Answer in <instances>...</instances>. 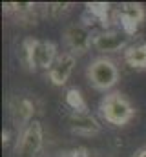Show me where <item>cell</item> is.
I'll return each mask as SVG.
<instances>
[{
	"label": "cell",
	"mask_w": 146,
	"mask_h": 157,
	"mask_svg": "<svg viewBox=\"0 0 146 157\" xmlns=\"http://www.w3.org/2000/svg\"><path fill=\"white\" fill-rule=\"evenodd\" d=\"M2 143H4V144L9 143V130H4V132H2Z\"/></svg>",
	"instance_id": "2e32d148"
},
{
	"label": "cell",
	"mask_w": 146,
	"mask_h": 157,
	"mask_svg": "<svg viewBox=\"0 0 146 157\" xmlns=\"http://www.w3.org/2000/svg\"><path fill=\"white\" fill-rule=\"evenodd\" d=\"M68 128L77 135H99L102 132V124L99 122V119L90 115V113H75L71 112L68 115Z\"/></svg>",
	"instance_id": "30bf717a"
},
{
	"label": "cell",
	"mask_w": 146,
	"mask_h": 157,
	"mask_svg": "<svg viewBox=\"0 0 146 157\" xmlns=\"http://www.w3.org/2000/svg\"><path fill=\"white\" fill-rule=\"evenodd\" d=\"M86 77H88V82L91 84L93 90L106 93L111 88H115V84L119 82L121 71H119V66L115 64L113 59L101 55L88 64Z\"/></svg>",
	"instance_id": "3957f363"
},
{
	"label": "cell",
	"mask_w": 146,
	"mask_h": 157,
	"mask_svg": "<svg viewBox=\"0 0 146 157\" xmlns=\"http://www.w3.org/2000/svg\"><path fill=\"white\" fill-rule=\"evenodd\" d=\"M59 55L60 53L53 40H40L33 37L22 40V62L29 71H49Z\"/></svg>",
	"instance_id": "6da1fadb"
},
{
	"label": "cell",
	"mask_w": 146,
	"mask_h": 157,
	"mask_svg": "<svg viewBox=\"0 0 146 157\" xmlns=\"http://www.w3.org/2000/svg\"><path fill=\"white\" fill-rule=\"evenodd\" d=\"M110 13H111V4L106 2H93V4H86V13L82 17V22L86 26L91 28V24L99 22L102 26H106L110 22Z\"/></svg>",
	"instance_id": "8fae6325"
},
{
	"label": "cell",
	"mask_w": 146,
	"mask_h": 157,
	"mask_svg": "<svg viewBox=\"0 0 146 157\" xmlns=\"http://www.w3.org/2000/svg\"><path fill=\"white\" fill-rule=\"evenodd\" d=\"M115 18H117V22H119L121 29H122L126 35L133 37V35L137 33V29H139V28L143 26V22H144L146 9H144V6L139 4V2H124V4H121V6L115 9Z\"/></svg>",
	"instance_id": "5b68a950"
},
{
	"label": "cell",
	"mask_w": 146,
	"mask_h": 157,
	"mask_svg": "<svg viewBox=\"0 0 146 157\" xmlns=\"http://www.w3.org/2000/svg\"><path fill=\"white\" fill-rule=\"evenodd\" d=\"M73 4L71 2H51L46 6V17L51 18V20H60L62 17H66L70 11H71Z\"/></svg>",
	"instance_id": "9a60e30c"
},
{
	"label": "cell",
	"mask_w": 146,
	"mask_h": 157,
	"mask_svg": "<svg viewBox=\"0 0 146 157\" xmlns=\"http://www.w3.org/2000/svg\"><path fill=\"white\" fill-rule=\"evenodd\" d=\"M99 113H101L104 122H108L111 126H117V128H122L133 119L135 108L124 93L111 91V93H106L101 99Z\"/></svg>",
	"instance_id": "7a4b0ae2"
},
{
	"label": "cell",
	"mask_w": 146,
	"mask_h": 157,
	"mask_svg": "<svg viewBox=\"0 0 146 157\" xmlns=\"http://www.w3.org/2000/svg\"><path fill=\"white\" fill-rule=\"evenodd\" d=\"M42 146H44V130H42L40 121L35 119L26 130L20 132L15 154L17 157H36Z\"/></svg>",
	"instance_id": "8992f818"
},
{
	"label": "cell",
	"mask_w": 146,
	"mask_h": 157,
	"mask_svg": "<svg viewBox=\"0 0 146 157\" xmlns=\"http://www.w3.org/2000/svg\"><path fill=\"white\" fill-rule=\"evenodd\" d=\"M7 110H9V117L13 121V124L18 130H26L35 119V104L31 99L24 97V95H15L7 101Z\"/></svg>",
	"instance_id": "ba28073f"
},
{
	"label": "cell",
	"mask_w": 146,
	"mask_h": 157,
	"mask_svg": "<svg viewBox=\"0 0 146 157\" xmlns=\"http://www.w3.org/2000/svg\"><path fill=\"white\" fill-rule=\"evenodd\" d=\"M133 157H146V146H144V148H141V150H139Z\"/></svg>",
	"instance_id": "e0dca14e"
},
{
	"label": "cell",
	"mask_w": 146,
	"mask_h": 157,
	"mask_svg": "<svg viewBox=\"0 0 146 157\" xmlns=\"http://www.w3.org/2000/svg\"><path fill=\"white\" fill-rule=\"evenodd\" d=\"M64 102L75 113H88V102H86V99H84V95L80 93L79 88H70L66 91Z\"/></svg>",
	"instance_id": "5bb4252c"
},
{
	"label": "cell",
	"mask_w": 146,
	"mask_h": 157,
	"mask_svg": "<svg viewBox=\"0 0 146 157\" xmlns=\"http://www.w3.org/2000/svg\"><path fill=\"white\" fill-rule=\"evenodd\" d=\"M77 64V57L71 55L70 51H64L57 57L55 64L51 66V70L48 71V78L53 86H66V82L70 80L73 70Z\"/></svg>",
	"instance_id": "9c48e42d"
},
{
	"label": "cell",
	"mask_w": 146,
	"mask_h": 157,
	"mask_svg": "<svg viewBox=\"0 0 146 157\" xmlns=\"http://www.w3.org/2000/svg\"><path fill=\"white\" fill-rule=\"evenodd\" d=\"M124 62L133 70H146V42L132 44L124 51Z\"/></svg>",
	"instance_id": "4fadbf2b"
},
{
	"label": "cell",
	"mask_w": 146,
	"mask_h": 157,
	"mask_svg": "<svg viewBox=\"0 0 146 157\" xmlns=\"http://www.w3.org/2000/svg\"><path fill=\"white\" fill-rule=\"evenodd\" d=\"M4 13L7 17H13L15 20H29L35 24L36 4H33V2H6Z\"/></svg>",
	"instance_id": "7c38bea8"
},
{
	"label": "cell",
	"mask_w": 146,
	"mask_h": 157,
	"mask_svg": "<svg viewBox=\"0 0 146 157\" xmlns=\"http://www.w3.org/2000/svg\"><path fill=\"white\" fill-rule=\"evenodd\" d=\"M93 37H95V33L84 22L70 24L62 31V42L68 48V51L75 57L77 55H86L93 48Z\"/></svg>",
	"instance_id": "277c9868"
},
{
	"label": "cell",
	"mask_w": 146,
	"mask_h": 157,
	"mask_svg": "<svg viewBox=\"0 0 146 157\" xmlns=\"http://www.w3.org/2000/svg\"><path fill=\"white\" fill-rule=\"evenodd\" d=\"M130 35H126L122 29H101L93 37V49L101 55L108 57L110 53L126 51L130 48Z\"/></svg>",
	"instance_id": "52a82bcc"
}]
</instances>
